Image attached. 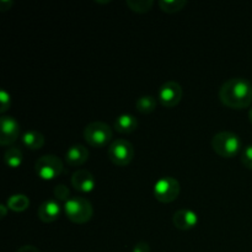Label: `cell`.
Returning a JSON list of instances; mask_svg holds the SVG:
<instances>
[{
    "label": "cell",
    "mask_w": 252,
    "mask_h": 252,
    "mask_svg": "<svg viewBox=\"0 0 252 252\" xmlns=\"http://www.w3.org/2000/svg\"><path fill=\"white\" fill-rule=\"evenodd\" d=\"M219 98L229 108L249 107L252 102V84L245 78L229 79L219 89Z\"/></svg>",
    "instance_id": "6da1fadb"
},
{
    "label": "cell",
    "mask_w": 252,
    "mask_h": 252,
    "mask_svg": "<svg viewBox=\"0 0 252 252\" xmlns=\"http://www.w3.org/2000/svg\"><path fill=\"white\" fill-rule=\"evenodd\" d=\"M212 148L221 158L236 157L241 149V140L233 132H219L212 139Z\"/></svg>",
    "instance_id": "7a4b0ae2"
},
{
    "label": "cell",
    "mask_w": 252,
    "mask_h": 252,
    "mask_svg": "<svg viewBox=\"0 0 252 252\" xmlns=\"http://www.w3.org/2000/svg\"><path fill=\"white\" fill-rule=\"evenodd\" d=\"M64 211L70 221L76 224L88 223L93 218V204L84 197H71L64 204Z\"/></svg>",
    "instance_id": "3957f363"
},
{
    "label": "cell",
    "mask_w": 252,
    "mask_h": 252,
    "mask_svg": "<svg viewBox=\"0 0 252 252\" xmlns=\"http://www.w3.org/2000/svg\"><path fill=\"white\" fill-rule=\"evenodd\" d=\"M84 138L93 148H102L112 139V129L103 122H93L84 129Z\"/></svg>",
    "instance_id": "277c9868"
},
{
    "label": "cell",
    "mask_w": 252,
    "mask_h": 252,
    "mask_svg": "<svg viewBox=\"0 0 252 252\" xmlns=\"http://www.w3.org/2000/svg\"><path fill=\"white\" fill-rule=\"evenodd\" d=\"M134 158V148L126 139H116L108 147V159L117 166H126Z\"/></svg>",
    "instance_id": "5b68a950"
},
{
    "label": "cell",
    "mask_w": 252,
    "mask_h": 252,
    "mask_svg": "<svg viewBox=\"0 0 252 252\" xmlns=\"http://www.w3.org/2000/svg\"><path fill=\"white\" fill-rule=\"evenodd\" d=\"M36 174L43 180H53L63 172L64 164L56 155H43L39 158L34 165Z\"/></svg>",
    "instance_id": "8992f818"
},
{
    "label": "cell",
    "mask_w": 252,
    "mask_h": 252,
    "mask_svg": "<svg viewBox=\"0 0 252 252\" xmlns=\"http://www.w3.org/2000/svg\"><path fill=\"white\" fill-rule=\"evenodd\" d=\"M180 182L171 176H166L157 181L154 186V197L161 203H171L180 194Z\"/></svg>",
    "instance_id": "52a82bcc"
},
{
    "label": "cell",
    "mask_w": 252,
    "mask_h": 252,
    "mask_svg": "<svg viewBox=\"0 0 252 252\" xmlns=\"http://www.w3.org/2000/svg\"><path fill=\"white\" fill-rule=\"evenodd\" d=\"M182 98V88L177 81H166L162 84L158 93V100L164 107L171 108L179 105Z\"/></svg>",
    "instance_id": "ba28073f"
},
{
    "label": "cell",
    "mask_w": 252,
    "mask_h": 252,
    "mask_svg": "<svg viewBox=\"0 0 252 252\" xmlns=\"http://www.w3.org/2000/svg\"><path fill=\"white\" fill-rule=\"evenodd\" d=\"M1 135H0V144L10 145L17 140L20 135V125L14 117L2 116L0 120Z\"/></svg>",
    "instance_id": "9c48e42d"
},
{
    "label": "cell",
    "mask_w": 252,
    "mask_h": 252,
    "mask_svg": "<svg viewBox=\"0 0 252 252\" xmlns=\"http://www.w3.org/2000/svg\"><path fill=\"white\" fill-rule=\"evenodd\" d=\"M71 185L75 189L83 193H88L95 189V177L89 170H78L75 174L71 176Z\"/></svg>",
    "instance_id": "30bf717a"
},
{
    "label": "cell",
    "mask_w": 252,
    "mask_h": 252,
    "mask_svg": "<svg viewBox=\"0 0 252 252\" xmlns=\"http://www.w3.org/2000/svg\"><path fill=\"white\" fill-rule=\"evenodd\" d=\"M172 223L180 230H191L198 223V216L191 209H179L172 217Z\"/></svg>",
    "instance_id": "8fae6325"
},
{
    "label": "cell",
    "mask_w": 252,
    "mask_h": 252,
    "mask_svg": "<svg viewBox=\"0 0 252 252\" xmlns=\"http://www.w3.org/2000/svg\"><path fill=\"white\" fill-rule=\"evenodd\" d=\"M37 214L43 223H52L58 219L61 214V206L56 199H47L39 206Z\"/></svg>",
    "instance_id": "7c38bea8"
},
{
    "label": "cell",
    "mask_w": 252,
    "mask_h": 252,
    "mask_svg": "<svg viewBox=\"0 0 252 252\" xmlns=\"http://www.w3.org/2000/svg\"><path fill=\"white\" fill-rule=\"evenodd\" d=\"M89 159V150L81 144H75L65 153V161L70 166H81Z\"/></svg>",
    "instance_id": "4fadbf2b"
},
{
    "label": "cell",
    "mask_w": 252,
    "mask_h": 252,
    "mask_svg": "<svg viewBox=\"0 0 252 252\" xmlns=\"http://www.w3.org/2000/svg\"><path fill=\"white\" fill-rule=\"evenodd\" d=\"M138 126H139V122H138L137 118L132 115H128V113L118 116L117 120L115 121L116 130L122 133V134H129V133H133L137 129Z\"/></svg>",
    "instance_id": "5bb4252c"
},
{
    "label": "cell",
    "mask_w": 252,
    "mask_h": 252,
    "mask_svg": "<svg viewBox=\"0 0 252 252\" xmlns=\"http://www.w3.org/2000/svg\"><path fill=\"white\" fill-rule=\"evenodd\" d=\"M22 143L29 149L38 150L44 145V137L41 132L37 130H27L22 135Z\"/></svg>",
    "instance_id": "9a60e30c"
},
{
    "label": "cell",
    "mask_w": 252,
    "mask_h": 252,
    "mask_svg": "<svg viewBox=\"0 0 252 252\" xmlns=\"http://www.w3.org/2000/svg\"><path fill=\"white\" fill-rule=\"evenodd\" d=\"M22 159H24V155L22 152L20 150V148L17 147H10L9 149L5 152L4 160L6 162L7 166L12 167V169H16L20 165L22 164Z\"/></svg>",
    "instance_id": "2e32d148"
},
{
    "label": "cell",
    "mask_w": 252,
    "mask_h": 252,
    "mask_svg": "<svg viewBox=\"0 0 252 252\" xmlns=\"http://www.w3.org/2000/svg\"><path fill=\"white\" fill-rule=\"evenodd\" d=\"M7 208L11 209L14 212H24L29 208L30 199L27 198L25 194H12L9 199H7Z\"/></svg>",
    "instance_id": "e0dca14e"
},
{
    "label": "cell",
    "mask_w": 252,
    "mask_h": 252,
    "mask_svg": "<svg viewBox=\"0 0 252 252\" xmlns=\"http://www.w3.org/2000/svg\"><path fill=\"white\" fill-rule=\"evenodd\" d=\"M135 107L140 113L148 115V113H152L157 108V100L153 96L144 95L138 98L137 102H135Z\"/></svg>",
    "instance_id": "ac0fdd59"
},
{
    "label": "cell",
    "mask_w": 252,
    "mask_h": 252,
    "mask_svg": "<svg viewBox=\"0 0 252 252\" xmlns=\"http://www.w3.org/2000/svg\"><path fill=\"white\" fill-rule=\"evenodd\" d=\"M186 4L187 1H185V0H161V1H159V6L161 7L162 11L167 12V14L179 12Z\"/></svg>",
    "instance_id": "d6986e66"
},
{
    "label": "cell",
    "mask_w": 252,
    "mask_h": 252,
    "mask_svg": "<svg viewBox=\"0 0 252 252\" xmlns=\"http://www.w3.org/2000/svg\"><path fill=\"white\" fill-rule=\"evenodd\" d=\"M126 4L128 5V7H130L132 11L144 14V12H148L152 9L154 1L153 0H127Z\"/></svg>",
    "instance_id": "ffe728a7"
},
{
    "label": "cell",
    "mask_w": 252,
    "mask_h": 252,
    "mask_svg": "<svg viewBox=\"0 0 252 252\" xmlns=\"http://www.w3.org/2000/svg\"><path fill=\"white\" fill-rule=\"evenodd\" d=\"M54 197H56L58 201H69V196H70V191H69L68 187L65 186V185H57L56 187H54Z\"/></svg>",
    "instance_id": "44dd1931"
},
{
    "label": "cell",
    "mask_w": 252,
    "mask_h": 252,
    "mask_svg": "<svg viewBox=\"0 0 252 252\" xmlns=\"http://www.w3.org/2000/svg\"><path fill=\"white\" fill-rule=\"evenodd\" d=\"M241 162L244 166L252 170V145L244 148L243 153H241Z\"/></svg>",
    "instance_id": "7402d4cb"
},
{
    "label": "cell",
    "mask_w": 252,
    "mask_h": 252,
    "mask_svg": "<svg viewBox=\"0 0 252 252\" xmlns=\"http://www.w3.org/2000/svg\"><path fill=\"white\" fill-rule=\"evenodd\" d=\"M0 102H1V108H0V112L5 113L7 110H9L10 105H11V100H10V95L4 90V89L0 91Z\"/></svg>",
    "instance_id": "603a6c76"
},
{
    "label": "cell",
    "mask_w": 252,
    "mask_h": 252,
    "mask_svg": "<svg viewBox=\"0 0 252 252\" xmlns=\"http://www.w3.org/2000/svg\"><path fill=\"white\" fill-rule=\"evenodd\" d=\"M133 252H150L149 244L144 243V241H140V243H138L137 245L134 246Z\"/></svg>",
    "instance_id": "cb8c5ba5"
},
{
    "label": "cell",
    "mask_w": 252,
    "mask_h": 252,
    "mask_svg": "<svg viewBox=\"0 0 252 252\" xmlns=\"http://www.w3.org/2000/svg\"><path fill=\"white\" fill-rule=\"evenodd\" d=\"M16 252H41L36 246H32V245H25L22 248L17 249Z\"/></svg>",
    "instance_id": "d4e9b609"
},
{
    "label": "cell",
    "mask_w": 252,
    "mask_h": 252,
    "mask_svg": "<svg viewBox=\"0 0 252 252\" xmlns=\"http://www.w3.org/2000/svg\"><path fill=\"white\" fill-rule=\"evenodd\" d=\"M0 208H1V218H4L5 214H6V209H5V206H1Z\"/></svg>",
    "instance_id": "484cf974"
},
{
    "label": "cell",
    "mask_w": 252,
    "mask_h": 252,
    "mask_svg": "<svg viewBox=\"0 0 252 252\" xmlns=\"http://www.w3.org/2000/svg\"><path fill=\"white\" fill-rule=\"evenodd\" d=\"M249 118H250V122L252 123V107L250 108V112H249Z\"/></svg>",
    "instance_id": "4316f807"
}]
</instances>
